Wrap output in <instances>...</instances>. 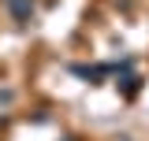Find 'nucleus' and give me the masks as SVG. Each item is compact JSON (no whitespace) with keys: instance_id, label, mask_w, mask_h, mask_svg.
Masks as SVG:
<instances>
[{"instance_id":"obj_1","label":"nucleus","mask_w":149,"mask_h":141,"mask_svg":"<svg viewBox=\"0 0 149 141\" xmlns=\"http://www.w3.org/2000/svg\"><path fill=\"white\" fill-rule=\"evenodd\" d=\"M8 8L15 11V19H30L34 15V0H8Z\"/></svg>"}]
</instances>
